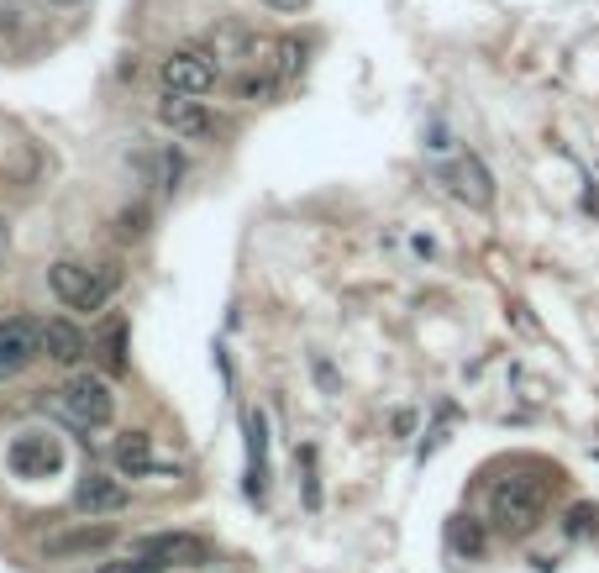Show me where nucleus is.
I'll use <instances>...</instances> for the list:
<instances>
[{"label":"nucleus","mask_w":599,"mask_h":573,"mask_svg":"<svg viewBox=\"0 0 599 573\" xmlns=\"http://www.w3.org/2000/svg\"><path fill=\"white\" fill-rule=\"evenodd\" d=\"M552 484L557 474L547 468H521V474H510L489 489V521L500 537H531L536 526L547 516V500H552Z\"/></svg>","instance_id":"1"},{"label":"nucleus","mask_w":599,"mask_h":573,"mask_svg":"<svg viewBox=\"0 0 599 573\" xmlns=\"http://www.w3.org/2000/svg\"><path fill=\"white\" fill-rule=\"evenodd\" d=\"M48 290L79 316L106 311L121 290V263H85V258H58L48 269Z\"/></svg>","instance_id":"2"},{"label":"nucleus","mask_w":599,"mask_h":573,"mask_svg":"<svg viewBox=\"0 0 599 573\" xmlns=\"http://www.w3.org/2000/svg\"><path fill=\"white\" fill-rule=\"evenodd\" d=\"M53 411L74 432H106L116 421V390L100 374H74L64 390H53Z\"/></svg>","instance_id":"3"},{"label":"nucleus","mask_w":599,"mask_h":573,"mask_svg":"<svg viewBox=\"0 0 599 573\" xmlns=\"http://www.w3.org/2000/svg\"><path fill=\"white\" fill-rule=\"evenodd\" d=\"M158 127L169 132L174 142H216L221 137V116L205 106L200 95H179V90H158Z\"/></svg>","instance_id":"4"},{"label":"nucleus","mask_w":599,"mask_h":573,"mask_svg":"<svg viewBox=\"0 0 599 573\" xmlns=\"http://www.w3.org/2000/svg\"><path fill=\"white\" fill-rule=\"evenodd\" d=\"M437 184L452 195V200H463L468 211H489L494 206V174H489V163L479 153H458V158H447L437 163Z\"/></svg>","instance_id":"5"},{"label":"nucleus","mask_w":599,"mask_h":573,"mask_svg":"<svg viewBox=\"0 0 599 573\" xmlns=\"http://www.w3.org/2000/svg\"><path fill=\"white\" fill-rule=\"evenodd\" d=\"M158 85L179 95H211L221 85V64L205 48H174L158 58Z\"/></svg>","instance_id":"6"},{"label":"nucleus","mask_w":599,"mask_h":573,"mask_svg":"<svg viewBox=\"0 0 599 573\" xmlns=\"http://www.w3.org/2000/svg\"><path fill=\"white\" fill-rule=\"evenodd\" d=\"M6 468L16 479H53L64 468V442L43 432V426H27V432H16L6 442Z\"/></svg>","instance_id":"7"},{"label":"nucleus","mask_w":599,"mask_h":573,"mask_svg":"<svg viewBox=\"0 0 599 573\" xmlns=\"http://www.w3.org/2000/svg\"><path fill=\"white\" fill-rule=\"evenodd\" d=\"M37 358H43V316L16 311V316L0 321V384L27 374Z\"/></svg>","instance_id":"8"},{"label":"nucleus","mask_w":599,"mask_h":573,"mask_svg":"<svg viewBox=\"0 0 599 573\" xmlns=\"http://www.w3.org/2000/svg\"><path fill=\"white\" fill-rule=\"evenodd\" d=\"M132 505V489L121 484V474H106V468H90V474H79L74 484V510L79 516H116V510Z\"/></svg>","instance_id":"9"},{"label":"nucleus","mask_w":599,"mask_h":573,"mask_svg":"<svg viewBox=\"0 0 599 573\" xmlns=\"http://www.w3.org/2000/svg\"><path fill=\"white\" fill-rule=\"evenodd\" d=\"M111 463H116L121 479H153V474H174L179 479V468H163L153 458V437L148 432H121L116 447H111Z\"/></svg>","instance_id":"10"},{"label":"nucleus","mask_w":599,"mask_h":573,"mask_svg":"<svg viewBox=\"0 0 599 573\" xmlns=\"http://www.w3.org/2000/svg\"><path fill=\"white\" fill-rule=\"evenodd\" d=\"M205 53H211L221 69H242V64H258V37L242 22H216L205 32Z\"/></svg>","instance_id":"11"},{"label":"nucleus","mask_w":599,"mask_h":573,"mask_svg":"<svg viewBox=\"0 0 599 573\" xmlns=\"http://www.w3.org/2000/svg\"><path fill=\"white\" fill-rule=\"evenodd\" d=\"M132 169L142 174V184H153L158 195H174L179 179H184V158L174 153V142H153V148L132 153Z\"/></svg>","instance_id":"12"},{"label":"nucleus","mask_w":599,"mask_h":573,"mask_svg":"<svg viewBox=\"0 0 599 573\" xmlns=\"http://www.w3.org/2000/svg\"><path fill=\"white\" fill-rule=\"evenodd\" d=\"M242 426H247V500L263 505V495H268V421H263V411H247Z\"/></svg>","instance_id":"13"},{"label":"nucleus","mask_w":599,"mask_h":573,"mask_svg":"<svg viewBox=\"0 0 599 573\" xmlns=\"http://www.w3.org/2000/svg\"><path fill=\"white\" fill-rule=\"evenodd\" d=\"M85 353H90V342H85V332H79L74 321H64V316H43V358H48V363L74 368Z\"/></svg>","instance_id":"14"},{"label":"nucleus","mask_w":599,"mask_h":573,"mask_svg":"<svg viewBox=\"0 0 599 573\" xmlns=\"http://www.w3.org/2000/svg\"><path fill=\"white\" fill-rule=\"evenodd\" d=\"M116 542V526H106V521H85V526H74V531H64V537H48L43 542V552L48 558H90V552H100V547H111Z\"/></svg>","instance_id":"15"},{"label":"nucleus","mask_w":599,"mask_h":573,"mask_svg":"<svg viewBox=\"0 0 599 573\" xmlns=\"http://www.w3.org/2000/svg\"><path fill=\"white\" fill-rule=\"evenodd\" d=\"M169 568H174V563L163 558L153 542H132V552H121V558L100 563L95 573H169Z\"/></svg>","instance_id":"16"},{"label":"nucleus","mask_w":599,"mask_h":573,"mask_svg":"<svg viewBox=\"0 0 599 573\" xmlns=\"http://www.w3.org/2000/svg\"><path fill=\"white\" fill-rule=\"evenodd\" d=\"M90 353L100 358L106 374H127V321H111L100 332V342H90Z\"/></svg>","instance_id":"17"},{"label":"nucleus","mask_w":599,"mask_h":573,"mask_svg":"<svg viewBox=\"0 0 599 573\" xmlns=\"http://www.w3.org/2000/svg\"><path fill=\"white\" fill-rule=\"evenodd\" d=\"M116 237L121 242H137V237H148V211H127L116 221Z\"/></svg>","instance_id":"18"},{"label":"nucleus","mask_w":599,"mask_h":573,"mask_svg":"<svg viewBox=\"0 0 599 573\" xmlns=\"http://www.w3.org/2000/svg\"><path fill=\"white\" fill-rule=\"evenodd\" d=\"M589 521H594V505H573V510H568V531H573V537H584Z\"/></svg>","instance_id":"19"},{"label":"nucleus","mask_w":599,"mask_h":573,"mask_svg":"<svg viewBox=\"0 0 599 573\" xmlns=\"http://www.w3.org/2000/svg\"><path fill=\"white\" fill-rule=\"evenodd\" d=\"M311 368H316V379H321V390H326V395H337V374H332V363H326V358L316 353V358H311Z\"/></svg>","instance_id":"20"},{"label":"nucleus","mask_w":599,"mask_h":573,"mask_svg":"<svg viewBox=\"0 0 599 573\" xmlns=\"http://www.w3.org/2000/svg\"><path fill=\"white\" fill-rule=\"evenodd\" d=\"M48 6H64L69 11V6H85V0H48Z\"/></svg>","instance_id":"21"}]
</instances>
